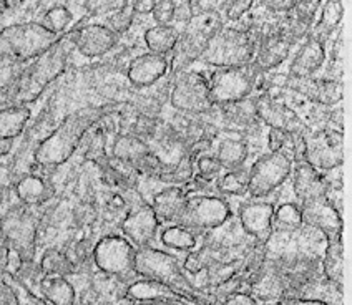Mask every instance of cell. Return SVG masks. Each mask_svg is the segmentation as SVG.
Returning <instances> with one entry per match:
<instances>
[{"label":"cell","mask_w":352,"mask_h":305,"mask_svg":"<svg viewBox=\"0 0 352 305\" xmlns=\"http://www.w3.org/2000/svg\"><path fill=\"white\" fill-rule=\"evenodd\" d=\"M125 103L108 102L72 111L45 138L35 144L32 158L38 170H54L65 164L85 142L88 131L110 115L122 111Z\"/></svg>","instance_id":"1"},{"label":"cell","mask_w":352,"mask_h":305,"mask_svg":"<svg viewBox=\"0 0 352 305\" xmlns=\"http://www.w3.org/2000/svg\"><path fill=\"white\" fill-rule=\"evenodd\" d=\"M74 50V30H69L54 47L27 65L14 90L0 102V110L9 106H29L37 102L43 91L65 74L69 57Z\"/></svg>","instance_id":"2"},{"label":"cell","mask_w":352,"mask_h":305,"mask_svg":"<svg viewBox=\"0 0 352 305\" xmlns=\"http://www.w3.org/2000/svg\"><path fill=\"white\" fill-rule=\"evenodd\" d=\"M37 20L12 23L0 30V68L12 63H30L58 42Z\"/></svg>","instance_id":"3"},{"label":"cell","mask_w":352,"mask_h":305,"mask_svg":"<svg viewBox=\"0 0 352 305\" xmlns=\"http://www.w3.org/2000/svg\"><path fill=\"white\" fill-rule=\"evenodd\" d=\"M135 272L142 279L165 284L168 287L185 292V294L196 297V299L213 300V297L210 294L195 287L193 280L188 277L178 258L171 254V252L165 251V249H158L153 246L137 249V254H135Z\"/></svg>","instance_id":"4"},{"label":"cell","mask_w":352,"mask_h":305,"mask_svg":"<svg viewBox=\"0 0 352 305\" xmlns=\"http://www.w3.org/2000/svg\"><path fill=\"white\" fill-rule=\"evenodd\" d=\"M256 54V42L241 22L225 25L211 40L199 62L206 68H236L251 65Z\"/></svg>","instance_id":"5"},{"label":"cell","mask_w":352,"mask_h":305,"mask_svg":"<svg viewBox=\"0 0 352 305\" xmlns=\"http://www.w3.org/2000/svg\"><path fill=\"white\" fill-rule=\"evenodd\" d=\"M208 82L210 100L214 106L230 105L256 96L263 75L251 65L236 68H205L201 70Z\"/></svg>","instance_id":"6"},{"label":"cell","mask_w":352,"mask_h":305,"mask_svg":"<svg viewBox=\"0 0 352 305\" xmlns=\"http://www.w3.org/2000/svg\"><path fill=\"white\" fill-rule=\"evenodd\" d=\"M137 249L122 234H108L91 249V262L97 272L113 277L123 284L138 279L135 272Z\"/></svg>","instance_id":"7"},{"label":"cell","mask_w":352,"mask_h":305,"mask_svg":"<svg viewBox=\"0 0 352 305\" xmlns=\"http://www.w3.org/2000/svg\"><path fill=\"white\" fill-rule=\"evenodd\" d=\"M233 218V210L226 198L219 194L188 196L185 210L178 219V226L190 229L195 234H208L216 231Z\"/></svg>","instance_id":"8"},{"label":"cell","mask_w":352,"mask_h":305,"mask_svg":"<svg viewBox=\"0 0 352 305\" xmlns=\"http://www.w3.org/2000/svg\"><path fill=\"white\" fill-rule=\"evenodd\" d=\"M170 105L183 115H208L214 105L210 100L208 82L201 70H188L171 76Z\"/></svg>","instance_id":"9"},{"label":"cell","mask_w":352,"mask_h":305,"mask_svg":"<svg viewBox=\"0 0 352 305\" xmlns=\"http://www.w3.org/2000/svg\"><path fill=\"white\" fill-rule=\"evenodd\" d=\"M293 174V161L279 152H263L250 166L248 196L251 199H264L281 190Z\"/></svg>","instance_id":"10"},{"label":"cell","mask_w":352,"mask_h":305,"mask_svg":"<svg viewBox=\"0 0 352 305\" xmlns=\"http://www.w3.org/2000/svg\"><path fill=\"white\" fill-rule=\"evenodd\" d=\"M34 210L17 206L0 214V229L9 240L10 249L19 252L25 262H34L37 252L38 219Z\"/></svg>","instance_id":"11"},{"label":"cell","mask_w":352,"mask_h":305,"mask_svg":"<svg viewBox=\"0 0 352 305\" xmlns=\"http://www.w3.org/2000/svg\"><path fill=\"white\" fill-rule=\"evenodd\" d=\"M306 151L304 161L319 172H329L342 168L344 163V133L342 131L322 130L307 131L304 135Z\"/></svg>","instance_id":"12"},{"label":"cell","mask_w":352,"mask_h":305,"mask_svg":"<svg viewBox=\"0 0 352 305\" xmlns=\"http://www.w3.org/2000/svg\"><path fill=\"white\" fill-rule=\"evenodd\" d=\"M256 116L263 126L270 130H281L287 133H307V126L302 118L287 105L279 95L278 88H267L266 91L254 96Z\"/></svg>","instance_id":"13"},{"label":"cell","mask_w":352,"mask_h":305,"mask_svg":"<svg viewBox=\"0 0 352 305\" xmlns=\"http://www.w3.org/2000/svg\"><path fill=\"white\" fill-rule=\"evenodd\" d=\"M276 203L266 199L243 201L236 211V221L251 240L267 244L273 238V212Z\"/></svg>","instance_id":"14"},{"label":"cell","mask_w":352,"mask_h":305,"mask_svg":"<svg viewBox=\"0 0 352 305\" xmlns=\"http://www.w3.org/2000/svg\"><path fill=\"white\" fill-rule=\"evenodd\" d=\"M160 227L162 224L146 201H142L137 206L131 207L120 223L122 236L130 240L135 249L153 246L158 238Z\"/></svg>","instance_id":"15"},{"label":"cell","mask_w":352,"mask_h":305,"mask_svg":"<svg viewBox=\"0 0 352 305\" xmlns=\"http://www.w3.org/2000/svg\"><path fill=\"white\" fill-rule=\"evenodd\" d=\"M85 17L82 23L72 27L74 30L75 52H78L85 58H102L111 54L115 47L120 43V37L115 35L103 23H88Z\"/></svg>","instance_id":"16"},{"label":"cell","mask_w":352,"mask_h":305,"mask_svg":"<svg viewBox=\"0 0 352 305\" xmlns=\"http://www.w3.org/2000/svg\"><path fill=\"white\" fill-rule=\"evenodd\" d=\"M125 299L133 300V302H143V300H162V302H170L176 305H214L210 299H196L185 294V292L176 291L173 287H168L165 284L155 282L148 279H135L126 286Z\"/></svg>","instance_id":"17"},{"label":"cell","mask_w":352,"mask_h":305,"mask_svg":"<svg viewBox=\"0 0 352 305\" xmlns=\"http://www.w3.org/2000/svg\"><path fill=\"white\" fill-rule=\"evenodd\" d=\"M299 207H301L304 226L319 231L326 238V240L342 238L344 216L339 214L331 206L326 196L324 198L306 201V203L299 204Z\"/></svg>","instance_id":"18"},{"label":"cell","mask_w":352,"mask_h":305,"mask_svg":"<svg viewBox=\"0 0 352 305\" xmlns=\"http://www.w3.org/2000/svg\"><path fill=\"white\" fill-rule=\"evenodd\" d=\"M170 75V65L168 58L162 55L140 54L128 62L126 65V80L135 90H143Z\"/></svg>","instance_id":"19"},{"label":"cell","mask_w":352,"mask_h":305,"mask_svg":"<svg viewBox=\"0 0 352 305\" xmlns=\"http://www.w3.org/2000/svg\"><path fill=\"white\" fill-rule=\"evenodd\" d=\"M296 42L287 34H278L273 37L261 40L256 47V54L251 67L254 68L256 74L266 75L274 71L279 65L286 62L291 55V48Z\"/></svg>","instance_id":"20"},{"label":"cell","mask_w":352,"mask_h":305,"mask_svg":"<svg viewBox=\"0 0 352 305\" xmlns=\"http://www.w3.org/2000/svg\"><path fill=\"white\" fill-rule=\"evenodd\" d=\"M327 48L321 42L307 35L302 45L296 52L287 67V76L289 78H313L318 71H321L326 65Z\"/></svg>","instance_id":"21"},{"label":"cell","mask_w":352,"mask_h":305,"mask_svg":"<svg viewBox=\"0 0 352 305\" xmlns=\"http://www.w3.org/2000/svg\"><path fill=\"white\" fill-rule=\"evenodd\" d=\"M289 179L291 188H293L294 201L298 204L326 196V176H324V172L314 170L306 161L293 164V174H291Z\"/></svg>","instance_id":"22"},{"label":"cell","mask_w":352,"mask_h":305,"mask_svg":"<svg viewBox=\"0 0 352 305\" xmlns=\"http://www.w3.org/2000/svg\"><path fill=\"white\" fill-rule=\"evenodd\" d=\"M15 198L22 206L25 207H40L54 196V184L49 181V178L40 174L38 170L20 176L12 184Z\"/></svg>","instance_id":"23"},{"label":"cell","mask_w":352,"mask_h":305,"mask_svg":"<svg viewBox=\"0 0 352 305\" xmlns=\"http://www.w3.org/2000/svg\"><path fill=\"white\" fill-rule=\"evenodd\" d=\"M186 191L183 186H165L153 194L150 206L162 226L178 223L186 204Z\"/></svg>","instance_id":"24"},{"label":"cell","mask_w":352,"mask_h":305,"mask_svg":"<svg viewBox=\"0 0 352 305\" xmlns=\"http://www.w3.org/2000/svg\"><path fill=\"white\" fill-rule=\"evenodd\" d=\"M234 133L223 136L219 133L214 138L211 152L216 156L223 170H238V168L246 166L248 158H250V144H248L241 136H233Z\"/></svg>","instance_id":"25"},{"label":"cell","mask_w":352,"mask_h":305,"mask_svg":"<svg viewBox=\"0 0 352 305\" xmlns=\"http://www.w3.org/2000/svg\"><path fill=\"white\" fill-rule=\"evenodd\" d=\"M344 2L341 0H327L321 3L318 19H316L313 29H311V37L321 42L322 45H329L334 34L341 29V23L344 20Z\"/></svg>","instance_id":"26"},{"label":"cell","mask_w":352,"mask_h":305,"mask_svg":"<svg viewBox=\"0 0 352 305\" xmlns=\"http://www.w3.org/2000/svg\"><path fill=\"white\" fill-rule=\"evenodd\" d=\"M151 151L150 144L137 138L133 135H117L113 143H111L110 156L117 161H122L133 168L137 171L138 164L146 158L148 152Z\"/></svg>","instance_id":"27"},{"label":"cell","mask_w":352,"mask_h":305,"mask_svg":"<svg viewBox=\"0 0 352 305\" xmlns=\"http://www.w3.org/2000/svg\"><path fill=\"white\" fill-rule=\"evenodd\" d=\"M37 291L50 305H77V291L69 277L43 275Z\"/></svg>","instance_id":"28"},{"label":"cell","mask_w":352,"mask_h":305,"mask_svg":"<svg viewBox=\"0 0 352 305\" xmlns=\"http://www.w3.org/2000/svg\"><path fill=\"white\" fill-rule=\"evenodd\" d=\"M162 247L168 252H182V254H188V252L195 251L199 246L198 234L191 232L190 229L178 226V224H168V226L160 227L158 238Z\"/></svg>","instance_id":"29"},{"label":"cell","mask_w":352,"mask_h":305,"mask_svg":"<svg viewBox=\"0 0 352 305\" xmlns=\"http://www.w3.org/2000/svg\"><path fill=\"white\" fill-rule=\"evenodd\" d=\"M179 34H182V30L176 25H153L145 30L143 42H145L146 50L150 54L168 58L178 43Z\"/></svg>","instance_id":"30"},{"label":"cell","mask_w":352,"mask_h":305,"mask_svg":"<svg viewBox=\"0 0 352 305\" xmlns=\"http://www.w3.org/2000/svg\"><path fill=\"white\" fill-rule=\"evenodd\" d=\"M321 272L331 284L344 287V240L342 238L327 240L321 258Z\"/></svg>","instance_id":"31"},{"label":"cell","mask_w":352,"mask_h":305,"mask_svg":"<svg viewBox=\"0 0 352 305\" xmlns=\"http://www.w3.org/2000/svg\"><path fill=\"white\" fill-rule=\"evenodd\" d=\"M29 106H9L0 110V142H15L30 122Z\"/></svg>","instance_id":"32"},{"label":"cell","mask_w":352,"mask_h":305,"mask_svg":"<svg viewBox=\"0 0 352 305\" xmlns=\"http://www.w3.org/2000/svg\"><path fill=\"white\" fill-rule=\"evenodd\" d=\"M304 226L301 207L296 201H283L274 206L273 234H294Z\"/></svg>","instance_id":"33"},{"label":"cell","mask_w":352,"mask_h":305,"mask_svg":"<svg viewBox=\"0 0 352 305\" xmlns=\"http://www.w3.org/2000/svg\"><path fill=\"white\" fill-rule=\"evenodd\" d=\"M248 183H250V166H243L238 170L223 171L214 181V188L223 198H234V196L248 194Z\"/></svg>","instance_id":"34"},{"label":"cell","mask_w":352,"mask_h":305,"mask_svg":"<svg viewBox=\"0 0 352 305\" xmlns=\"http://www.w3.org/2000/svg\"><path fill=\"white\" fill-rule=\"evenodd\" d=\"M37 22L42 23L52 34L62 37L74 27V12L63 3H54L43 12L42 19L37 20Z\"/></svg>","instance_id":"35"},{"label":"cell","mask_w":352,"mask_h":305,"mask_svg":"<svg viewBox=\"0 0 352 305\" xmlns=\"http://www.w3.org/2000/svg\"><path fill=\"white\" fill-rule=\"evenodd\" d=\"M38 266L43 275L69 277L75 272V262L70 259V256L54 247L43 252Z\"/></svg>","instance_id":"36"},{"label":"cell","mask_w":352,"mask_h":305,"mask_svg":"<svg viewBox=\"0 0 352 305\" xmlns=\"http://www.w3.org/2000/svg\"><path fill=\"white\" fill-rule=\"evenodd\" d=\"M135 17H137V14L133 10V2H123L122 7H118L117 10L105 15L103 25L113 32L115 35L122 37V35H125L131 29Z\"/></svg>","instance_id":"37"},{"label":"cell","mask_w":352,"mask_h":305,"mask_svg":"<svg viewBox=\"0 0 352 305\" xmlns=\"http://www.w3.org/2000/svg\"><path fill=\"white\" fill-rule=\"evenodd\" d=\"M0 277H2L3 282H6L12 291L15 305H50L42 295H38L37 292L32 291L27 284H23L19 277L10 274H2Z\"/></svg>","instance_id":"38"},{"label":"cell","mask_w":352,"mask_h":305,"mask_svg":"<svg viewBox=\"0 0 352 305\" xmlns=\"http://www.w3.org/2000/svg\"><path fill=\"white\" fill-rule=\"evenodd\" d=\"M225 171L223 166L219 164L216 156L211 151L201 152L195 158V176L205 179L208 183H213L219 178V174Z\"/></svg>","instance_id":"39"},{"label":"cell","mask_w":352,"mask_h":305,"mask_svg":"<svg viewBox=\"0 0 352 305\" xmlns=\"http://www.w3.org/2000/svg\"><path fill=\"white\" fill-rule=\"evenodd\" d=\"M254 2L253 0H231V2L219 3V12L225 17V22L230 23H239L246 17L248 12L253 9Z\"/></svg>","instance_id":"40"},{"label":"cell","mask_w":352,"mask_h":305,"mask_svg":"<svg viewBox=\"0 0 352 305\" xmlns=\"http://www.w3.org/2000/svg\"><path fill=\"white\" fill-rule=\"evenodd\" d=\"M151 17L155 20V25H173L175 20V2L173 0H160L155 2Z\"/></svg>","instance_id":"41"},{"label":"cell","mask_w":352,"mask_h":305,"mask_svg":"<svg viewBox=\"0 0 352 305\" xmlns=\"http://www.w3.org/2000/svg\"><path fill=\"white\" fill-rule=\"evenodd\" d=\"M193 19V5L191 2H175V23H183L186 25L190 20Z\"/></svg>","instance_id":"42"},{"label":"cell","mask_w":352,"mask_h":305,"mask_svg":"<svg viewBox=\"0 0 352 305\" xmlns=\"http://www.w3.org/2000/svg\"><path fill=\"white\" fill-rule=\"evenodd\" d=\"M219 305H259L258 300L251 295V292L239 291L236 294L226 297Z\"/></svg>","instance_id":"43"},{"label":"cell","mask_w":352,"mask_h":305,"mask_svg":"<svg viewBox=\"0 0 352 305\" xmlns=\"http://www.w3.org/2000/svg\"><path fill=\"white\" fill-rule=\"evenodd\" d=\"M25 260L20 258L19 252H15L14 249H10L9 252V258H7V266H6V272L3 274H10V275H17L22 269Z\"/></svg>","instance_id":"44"},{"label":"cell","mask_w":352,"mask_h":305,"mask_svg":"<svg viewBox=\"0 0 352 305\" xmlns=\"http://www.w3.org/2000/svg\"><path fill=\"white\" fill-rule=\"evenodd\" d=\"M9 252H10V246H9V240H7L6 234L3 231L0 229V275L6 272V266H7V258H9Z\"/></svg>","instance_id":"45"},{"label":"cell","mask_w":352,"mask_h":305,"mask_svg":"<svg viewBox=\"0 0 352 305\" xmlns=\"http://www.w3.org/2000/svg\"><path fill=\"white\" fill-rule=\"evenodd\" d=\"M155 7V0H138L133 2V10L137 15H151Z\"/></svg>","instance_id":"46"},{"label":"cell","mask_w":352,"mask_h":305,"mask_svg":"<svg viewBox=\"0 0 352 305\" xmlns=\"http://www.w3.org/2000/svg\"><path fill=\"white\" fill-rule=\"evenodd\" d=\"M266 305H326L318 300H304V299H279L274 302H270Z\"/></svg>","instance_id":"47"},{"label":"cell","mask_w":352,"mask_h":305,"mask_svg":"<svg viewBox=\"0 0 352 305\" xmlns=\"http://www.w3.org/2000/svg\"><path fill=\"white\" fill-rule=\"evenodd\" d=\"M0 305H15L12 291L9 289V286L3 282L2 277H0Z\"/></svg>","instance_id":"48"},{"label":"cell","mask_w":352,"mask_h":305,"mask_svg":"<svg viewBox=\"0 0 352 305\" xmlns=\"http://www.w3.org/2000/svg\"><path fill=\"white\" fill-rule=\"evenodd\" d=\"M118 305H176V304L162 302V300H143V302H133V300L123 299V300H120Z\"/></svg>","instance_id":"49"},{"label":"cell","mask_w":352,"mask_h":305,"mask_svg":"<svg viewBox=\"0 0 352 305\" xmlns=\"http://www.w3.org/2000/svg\"><path fill=\"white\" fill-rule=\"evenodd\" d=\"M2 199H3V190H0V212H2Z\"/></svg>","instance_id":"50"},{"label":"cell","mask_w":352,"mask_h":305,"mask_svg":"<svg viewBox=\"0 0 352 305\" xmlns=\"http://www.w3.org/2000/svg\"><path fill=\"white\" fill-rule=\"evenodd\" d=\"M97 305H115V304H110V302H103V300H100Z\"/></svg>","instance_id":"51"}]
</instances>
